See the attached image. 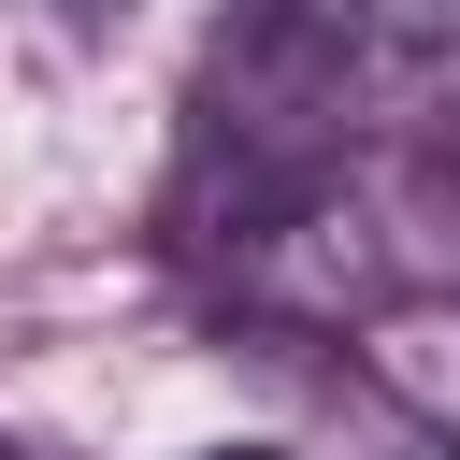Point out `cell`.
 Here are the masks:
<instances>
[{"label": "cell", "instance_id": "cell-2", "mask_svg": "<svg viewBox=\"0 0 460 460\" xmlns=\"http://www.w3.org/2000/svg\"><path fill=\"white\" fill-rule=\"evenodd\" d=\"M201 460H288V446H201Z\"/></svg>", "mask_w": 460, "mask_h": 460}, {"label": "cell", "instance_id": "cell-3", "mask_svg": "<svg viewBox=\"0 0 460 460\" xmlns=\"http://www.w3.org/2000/svg\"><path fill=\"white\" fill-rule=\"evenodd\" d=\"M446 460H460V417H446Z\"/></svg>", "mask_w": 460, "mask_h": 460}, {"label": "cell", "instance_id": "cell-1", "mask_svg": "<svg viewBox=\"0 0 460 460\" xmlns=\"http://www.w3.org/2000/svg\"><path fill=\"white\" fill-rule=\"evenodd\" d=\"M216 259V302L259 331H374L431 288H460V158L446 144H359L273 187Z\"/></svg>", "mask_w": 460, "mask_h": 460}]
</instances>
